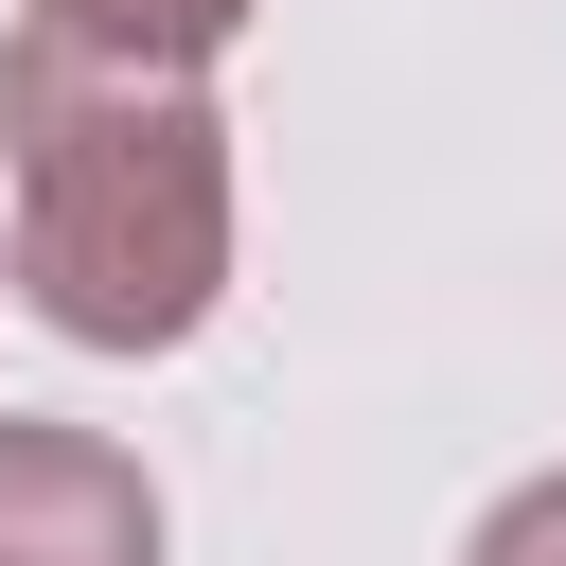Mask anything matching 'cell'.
I'll list each match as a JSON object with an SVG mask.
<instances>
[{"mask_svg": "<svg viewBox=\"0 0 566 566\" xmlns=\"http://www.w3.org/2000/svg\"><path fill=\"white\" fill-rule=\"evenodd\" d=\"M18 35L124 53V71H212V53L248 35V0H18Z\"/></svg>", "mask_w": 566, "mask_h": 566, "instance_id": "obj_3", "label": "cell"}, {"mask_svg": "<svg viewBox=\"0 0 566 566\" xmlns=\"http://www.w3.org/2000/svg\"><path fill=\"white\" fill-rule=\"evenodd\" d=\"M0 265L71 354H177L230 301V124H212V88L18 35L0 53Z\"/></svg>", "mask_w": 566, "mask_h": 566, "instance_id": "obj_1", "label": "cell"}, {"mask_svg": "<svg viewBox=\"0 0 566 566\" xmlns=\"http://www.w3.org/2000/svg\"><path fill=\"white\" fill-rule=\"evenodd\" d=\"M460 566H566V460H548V478H513V495L460 531Z\"/></svg>", "mask_w": 566, "mask_h": 566, "instance_id": "obj_4", "label": "cell"}, {"mask_svg": "<svg viewBox=\"0 0 566 566\" xmlns=\"http://www.w3.org/2000/svg\"><path fill=\"white\" fill-rule=\"evenodd\" d=\"M0 566H159V478L106 424L0 407Z\"/></svg>", "mask_w": 566, "mask_h": 566, "instance_id": "obj_2", "label": "cell"}]
</instances>
